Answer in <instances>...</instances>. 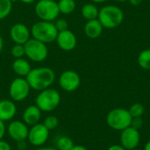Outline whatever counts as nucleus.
I'll return each instance as SVG.
<instances>
[{
    "mask_svg": "<svg viewBox=\"0 0 150 150\" xmlns=\"http://www.w3.org/2000/svg\"><path fill=\"white\" fill-rule=\"evenodd\" d=\"M6 133V127L4 121L0 120V140H3Z\"/></svg>",
    "mask_w": 150,
    "mask_h": 150,
    "instance_id": "nucleus-29",
    "label": "nucleus"
},
{
    "mask_svg": "<svg viewBox=\"0 0 150 150\" xmlns=\"http://www.w3.org/2000/svg\"><path fill=\"white\" fill-rule=\"evenodd\" d=\"M11 68L13 72L19 77H26L32 69L30 62L24 57L14 59L11 64Z\"/></svg>",
    "mask_w": 150,
    "mask_h": 150,
    "instance_id": "nucleus-18",
    "label": "nucleus"
},
{
    "mask_svg": "<svg viewBox=\"0 0 150 150\" xmlns=\"http://www.w3.org/2000/svg\"><path fill=\"white\" fill-rule=\"evenodd\" d=\"M17 113V106L11 99L0 100V120L4 122L11 121Z\"/></svg>",
    "mask_w": 150,
    "mask_h": 150,
    "instance_id": "nucleus-15",
    "label": "nucleus"
},
{
    "mask_svg": "<svg viewBox=\"0 0 150 150\" xmlns=\"http://www.w3.org/2000/svg\"><path fill=\"white\" fill-rule=\"evenodd\" d=\"M103 25L99 22L98 18L87 20L86 24L84 25V33L90 39H97L103 33Z\"/></svg>",
    "mask_w": 150,
    "mask_h": 150,
    "instance_id": "nucleus-17",
    "label": "nucleus"
},
{
    "mask_svg": "<svg viewBox=\"0 0 150 150\" xmlns=\"http://www.w3.org/2000/svg\"><path fill=\"white\" fill-rule=\"evenodd\" d=\"M137 62L139 66L146 70H150V48L142 50L138 55Z\"/></svg>",
    "mask_w": 150,
    "mask_h": 150,
    "instance_id": "nucleus-21",
    "label": "nucleus"
},
{
    "mask_svg": "<svg viewBox=\"0 0 150 150\" xmlns=\"http://www.w3.org/2000/svg\"><path fill=\"white\" fill-rule=\"evenodd\" d=\"M128 111H129L132 118H140L144 114L145 107L143 105H142L140 103H135L129 108Z\"/></svg>",
    "mask_w": 150,
    "mask_h": 150,
    "instance_id": "nucleus-24",
    "label": "nucleus"
},
{
    "mask_svg": "<svg viewBox=\"0 0 150 150\" xmlns=\"http://www.w3.org/2000/svg\"><path fill=\"white\" fill-rule=\"evenodd\" d=\"M55 41L58 47L62 50L66 52L74 50L77 44V39L76 34L69 29L59 32Z\"/></svg>",
    "mask_w": 150,
    "mask_h": 150,
    "instance_id": "nucleus-14",
    "label": "nucleus"
},
{
    "mask_svg": "<svg viewBox=\"0 0 150 150\" xmlns=\"http://www.w3.org/2000/svg\"><path fill=\"white\" fill-rule=\"evenodd\" d=\"M35 150H57L54 148H50V147H40V148H37Z\"/></svg>",
    "mask_w": 150,
    "mask_h": 150,
    "instance_id": "nucleus-35",
    "label": "nucleus"
},
{
    "mask_svg": "<svg viewBox=\"0 0 150 150\" xmlns=\"http://www.w3.org/2000/svg\"><path fill=\"white\" fill-rule=\"evenodd\" d=\"M0 150H11V147L7 142L0 140Z\"/></svg>",
    "mask_w": 150,
    "mask_h": 150,
    "instance_id": "nucleus-30",
    "label": "nucleus"
},
{
    "mask_svg": "<svg viewBox=\"0 0 150 150\" xmlns=\"http://www.w3.org/2000/svg\"><path fill=\"white\" fill-rule=\"evenodd\" d=\"M49 132L43 123H38L29 128L27 141L33 147H42L49 138Z\"/></svg>",
    "mask_w": 150,
    "mask_h": 150,
    "instance_id": "nucleus-9",
    "label": "nucleus"
},
{
    "mask_svg": "<svg viewBox=\"0 0 150 150\" xmlns=\"http://www.w3.org/2000/svg\"><path fill=\"white\" fill-rule=\"evenodd\" d=\"M131 150H140V149H131Z\"/></svg>",
    "mask_w": 150,
    "mask_h": 150,
    "instance_id": "nucleus-42",
    "label": "nucleus"
},
{
    "mask_svg": "<svg viewBox=\"0 0 150 150\" xmlns=\"http://www.w3.org/2000/svg\"><path fill=\"white\" fill-rule=\"evenodd\" d=\"M132 116L128 110L124 108H116L110 111L106 116L107 125L114 129L122 131L131 126Z\"/></svg>",
    "mask_w": 150,
    "mask_h": 150,
    "instance_id": "nucleus-5",
    "label": "nucleus"
},
{
    "mask_svg": "<svg viewBox=\"0 0 150 150\" xmlns=\"http://www.w3.org/2000/svg\"><path fill=\"white\" fill-rule=\"evenodd\" d=\"M143 124V120H142V117L140 118H133L132 122H131V127H133L134 128L139 130Z\"/></svg>",
    "mask_w": 150,
    "mask_h": 150,
    "instance_id": "nucleus-28",
    "label": "nucleus"
},
{
    "mask_svg": "<svg viewBox=\"0 0 150 150\" xmlns=\"http://www.w3.org/2000/svg\"><path fill=\"white\" fill-rule=\"evenodd\" d=\"M91 2L95 3V4H102V3H105L106 2L107 0H91Z\"/></svg>",
    "mask_w": 150,
    "mask_h": 150,
    "instance_id": "nucleus-38",
    "label": "nucleus"
},
{
    "mask_svg": "<svg viewBox=\"0 0 150 150\" xmlns=\"http://www.w3.org/2000/svg\"><path fill=\"white\" fill-rule=\"evenodd\" d=\"M54 24L58 33L69 29V24H68L67 20L64 18H56L55 21L54 22Z\"/></svg>",
    "mask_w": 150,
    "mask_h": 150,
    "instance_id": "nucleus-27",
    "label": "nucleus"
},
{
    "mask_svg": "<svg viewBox=\"0 0 150 150\" xmlns=\"http://www.w3.org/2000/svg\"><path fill=\"white\" fill-rule=\"evenodd\" d=\"M20 1L21 3L23 4H33L36 0H18Z\"/></svg>",
    "mask_w": 150,
    "mask_h": 150,
    "instance_id": "nucleus-36",
    "label": "nucleus"
},
{
    "mask_svg": "<svg viewBox=\"0 0 150 150\" xmlns=\"http://www.w3.org/2000/svg\"><path fill=\"white\" fill-rule=\"evenodd\" d=\"M25 56L32 62H42L48 56V48L47 44L31 38L24 44Z\"/></svg>",
    "mask_w": 150,
    "mask_h": 150,
    "instance_id": "nucleus-7",
    "label": "nucleus"
},
{
    "mask_svg": "<svg viewBox=\"0 0 150 150\" xmlns=\"http://www.w3.org/2000/svg\"><path fill=\"white\" fill-rule=\"evenodd\" d=\"M12 4L11 0H0V20L4 19L11 14Z\"/></svg>",
    "mask_w": 150,
    "mask_h": 150,
    "instance_id": "nucleus-23",
    "label": "nucleus"
},
{
    "mask_svg": "<svg viewBox=\"0 0 150 150\" xmlns=\"http://www.w3.org/2000/svg\"><path fill=\"white\" fill-rule=\"evenodd\" d=\"M3 48H4V40H3V37L0 34V53L2 52Z\"/></svg>",
    "mask_w": 150,
    "mask_h": 150,
    "instance_id": "nucleus-37",
    "label": "nucleus"
},
{
    "mask_svg": "<svg viewBox=\"0 0 150 150\" xmlns=\"http://www.w3.org/2000/svg\"><path fill=\"white\" fill-rule=\"evenodd\" d=\"M59 86L67 92H73L76 91L81 84V77L79 74L72 69L63 71L58 79Z\"/></svg>",
    "mask_w": 150,
    "mask_h": 150,
    "instance_id": "nucleus-10",
    "label": "nucleus"
},
{
    "mask_svg": "<svg viewBox=\"0 0 150 150\" xmlns=\"http://www.w3.org/2000/svg\"><path fill=\"white\" fill-rule=\"evenodd\" d=\"M17 149L18 150H25L26 149V142L25 141L17 142Z\"/></svg>",
    "mask_w": 150,
    "mask_h": 150,
    "instance_id": "nucleus-31",
    "label": "nucleus"
},
{
    "mask_svg": "<svg viewBox=\"0 0 150 150\" xmlns=\"http://www.w3.org/2000/svg\"><path fill=\"white\" fill-rule=\"evenodd\" d=\"M61 103V95L58 91L53 88H47L40 91L35 98V105L42 112H50L54 111Z\"/></svg>",
    "mask_w": 150,
    "mask_h": 150,
    "instance_id": "nucleus-4",
    "label": "nucleus"
},
{
    "mask_svg": "<svg viewBox=\"0 0 150 150\" xmlns=\"http://www.w3.org/2000/svg\"><path fill=\"white\" fill-rule=\"evenodd\" d=\"M31 30L22 23H16L10 28V37L14 44L24 45L31 39Z\"/></svg>",
    "mask_w": 150,
    "mask_h": 150,
    "instance_id": "nucleus-13",
    "label": "nucleus"
},
{
    "mask_svg": "<svg viewBox=\"0 0 150 150\" xmlns=\"http://www.w3.org/2000/svg\"><path fill=\"white\" fill-rule=\"evenodd\" d=\"M31 87L26 81L25 77L14 78L9 86V95L12 101L21 102L24 101L30 94Z\"/></svg>",
    "mask_w": 150,
    "mask_h": 150,
    "instance_id": "nucleus-8",
    "label": "nucleus"
},
{
    "mask_svg": "<svg viewBox=\"0 0 150 150\" xmlns=\"http://www.w3.org/2000/svg\"><path fill=\"white\" fill-rule=\"evenodd\" d=\"M144 150H150V141H149L146 145H145V148H144Z\"/></svg>",
    "mask_w": 150,
    "mask_h": 150,
    "instance_id": "nucleus-39",
    "label": "nucleus"
},
{
    "mask_svg": "<svg viewBox=\"0 0 150 150\" xmlns=\"http://www.w3.org/2000/svg\"><path fill=\"white\" fill-rule=\"evenodd\" d=\"M74 146L73 141L68 136H61L56 141L57 150H71Z\"/></svg>",
    "mask_w": 150,
    "mask_h": 150,
    "instance_id": "nucleus-22",
    "label": "nucleus"
},
{
    "mask_svg": "<svg viewBox=\"0 0 150 150\" xmlns=\"http://www.w3.org/2000/svg\"><path fill=\"white\" fill-rule=\"evenodd\" d=\"M11 54L14 59L23 58L25 56V47L21 44H14L11 48Z\"/></svg>",
    "mask_w": 150,
    "mask_h": 150,
    "instance_id": "nucleus-25",
    "label": "nucleus"
},
{
    "mask_svg": "<svg viewBox=\"0 0 150 150\" xmlns=\"http://www.w3.org/2000/svg\"><path fill=\"white\" fill-rule=\"evenodd\" d=\"M130 2V4L132 5H134V6H138L142 4V0H128Z\"/></svg>",
    "mask_w": 150,
    "mask_h": 150,
    "instance_id": "nucleus-33",
    "label": "nucleus"
},
{
    "mask_svg": "<svg viewBox=\"0 0 150 150\" xmlns=\"http://www.w3.org/2000/svg\"><path fill=\"white\" fill-rule=\"evenodd\" d=\"M25 79L32 90L40 91L51 87L55 80V73L51 68L37 67L31 69Z\"/></svg>",
    "mask_w": 150,
    "mask_h": 150,
    "instance_id": "nucleus-1",
    "label": "nucleus"
},
{
    "mask_svg": "<svg viewBox=\"0 0 150 150\" xmlns=\"http://www.w3.org/2000/svg\"><path fill=\"white\" fill-rule=\"evenodd\" d=\"M141 141V135L139 130L133 127H128L121 131L120 134V145L127 150L136 149Z\"/></svg>",
    "mask_w": 150,
    "mask_h": 150,
    "instance_id": "nucleus-12",
    "label": "nucleus"
},
{
    "mask_svg": "<svg viewBox=\"0 0 150 150\" xmlns=\"http://www.w3.org/2000/svg\"><path fill=\"white\" fill-rule=\"evenodd\" d=\"M11 1L12 3H16V2H17V1H18V0H11Z\"/></svg>",
    "mask_w": 150,
    "mask_h": 150,
    "instance_id": "nucleus-41",
    "label": "nucleus"
},
{
    "mask_svg": "<svg viewBox=\"0 0 150 150\" xmlns=\"http://www.w3.org/2000/svg\"><path fill=\"white\" fill-rule=\"evenodd\" d=\"M34 11L40 20L54 21L60 15L57 2L55 0H38L34 6Z\"/></svg>",
    "mask_w": 150,
    "mask_h": 150,
    "instance_id": "nucleus-6",
    "label": "nucleus"
},
{
    "mask_svg": "<svg viewBox=\"0 0 150 150\" xmlns=\"http://www.w3.org/2000/svg\"><path fill=\"white\" fill-rule=\"evenodd\" d=\"M57 4L60 13H62L64 15H69L72 13L76 6L75 0H59L57 2Z\"/></svg>",
    "mask_w": 150,
    "mask_h": 150,
    "instance_id": "nucleus-20",
    "label": "nucleus"
},
{
    "mask_svg": "<svg viewBox=\"0 0 150 150\" xmlns=\"http://www.w3.org/2000/svg\"><path fill=\"white\" fill-rule=\"evenodd\" d=\"M98 19L104 28L112 29L123 22L124 12L116 5H105L99 10Z\"/></svg>",
    "mask_w": 150,
    "mask_h": 150,
    "instance_id": "nucleus-3",
    "label": "nucleus"
},
{
    "mask_svg": "<svg viewBox=\"0 0 150 150\" xmlns=\"http://www.w3.org/2000/svg\"><path fill=\"white\" fill-rule=\"evenodd\" d=\"M117 2H126V1H128V0H115Z\"/></svg>",
    "mask_w": 150,
    "mask_h": 150,
    "instance_id": "nucleus-40",
    "label": "nucleus"
},
{
    "mask_svg": "<svg viewBox=\"0 0 150 150\" xmlns=\"http://www.w3.org/2000/svg\"><path fill=\"white\" fill-rule=\"evenodd\" d=\"M31 35L33 39L38 40L45 44H50L55 41L58 31L51 21L40 20L35 22L31 27Z\"/></svg>",
    "mask_w": 150,
    "mask_h": 150,
    "instance_id": "nucleus-2",
    "label": "nucleus"
},
{
    "mask_svg": "<svg viewBox=\"0 0 150 150\" xmlns=\"http://www.w3.org/2000/svg\"><path fill=\"white\" fill-rule=\"evenodd\" d=\"M107 150H127L125 148H123L121 145H112L108 148Z\"/></svg>",
    "mask_w": 150,
    "mask_h": 150,
    "instance_id": "nucleus-32",
    "label": "nucleus"
},
{
    "mask_svg": "<svg viewBox=\"0 0 150 150\" xmlns=\"http://www.w3.org/2000/svg\"><path fill=\"white\" fill-rule=\"evenodd\" d=\"M71 150H88L85 147L83 146H81V145H75L73 147V149Z\"/></svg>",
    "mask_w": 150,
    "mask_h": 150,
    "instance_id": "nucleus-34",
    "label": "nucleus"
},
{
    "mask_svg": "<svg viewBox=\"0 0 150 150\" xmlns=\"http://www.w3.org/2000/svg\"><path fill=\"white\" fill-rule=\"evenodd\" d=\"M43 125L49 130H54L55 129L58 125H59V120L54 116V115H49V116H47L43 121Z\"/></svg>",
    "mask_w": 150,
    "mask_h": 150,
    "instance_id": "nucleus-26",
    "label": "nucleus"
},
{
    "mask_svg": "<svg viewBox=\"0 0 150 150\" xmlns=\"http://www.w3.org/2000/svg\"><path fill=\"white\" fill-rule=\"evenodd\" d=\"M42 112L36 105H31L27 106L23 112V121L28 126L32 127L40 123Z\"/></svg>",
    "mask_w": 150,
    "mask_h": 150,
    "instance_id": "nucleus-16",
    "label": "nucleus"
},
{
    "mask_svg": "<svg viewBox=\"0 0 150 150\" xmlns=\"http://www.w3.org/2000/svg\"><path fill=\"white\" fill-rule=\"evenodd\" d=\"M98 12H99V10L98 9L96 4H94L92 3L85 4L81 9V14H82L83 18H84L87 20L98 18Z\"/></svg>",
    "mask_w": 150,
    "mask_h": 150,
    "instance_id": "nucleus-19",
    "label": "nucleus"
},
{
    "mask_svg": "<svg viewBox=\"0 0 150 150\" xmlns=\"http://www.w3.org/2000/svg\"><path fill=\"white\" fill-rule=\"evenodd\" d=\"M6 131L13 141L18 142L27 140L29 128L23 120H12L9 123Z\"/></svg>",
    "mask_w": 150,
    "mask_h": 150,
    "instance_id": "nucleus-11",
    "label": "nucleus"
}]
</instances>
